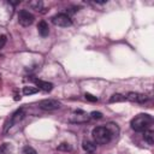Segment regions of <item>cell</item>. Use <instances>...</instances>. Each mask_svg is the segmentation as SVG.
<instances>
[{
	"mask_svg": "<svg viewBox=\"0 0 154 154\" xmlns=\"http://www.w3.org/2000/svg\"><path fill=\"white\" fill-rule=\"evenodd\" d=\"M34 19H35L34 14L30 13L29 11H26V10H22V11H19V13H18V22H19V24L23 25V26H29V25H31V24L34 23Z\"/></svg>",
	"mask_w": 154,
	"mask_h": 154,
	"instance_id": "5",
	"label": "cell"
},
{
	"mask_svg": "<svg viewBox=\"0 0 154 154\" xmlns=\"http://www.w3.org/2000/svg\"><path fill=\"white\" fill-rule=\"evenodd\" d=\"M105 126L111 131V134L113 135V137H117L119 135V126L116 123H107Z\"/></svg>",
	"mask_w": 154,
	"mask_h": 154,
	"instance_id": "12",
	"label": "cell"
},
{
	"mask_svg": "<svg viewBox=\"0 0 154 154\" xmlns=\"http://www.w3.org/2000/svg\"><path fill=\"white\" fill-rule=\"evenodd\" d=\"M34 83L36 84V87L43 91H51L53 89V83L51 82H47V81H42V79H38V78H34L32 79Z\"/></svg>",
	"mask_w": 154,
	"mask_h": 154,
	"instance_id": "8",
	"label": "cell"
},
{
	"mask_svg": "<svg viewBox=\"0 0 154 154\" xmlns=\"http://www.w3.org/2000/svg\"><path fill=\"white\" fill-rule=\"evenodd\" d=\"M90 119V117H89V114H87L85 112H83V111H75L73 113H72V116L70 117V122L71 123H75V124H79V123H85V122H88Z\"/></svg>",
	"mask_w": 154,
	"mask_h": 154,
	"instance_id": "6",
	"label": "cell"
},
{
	"mask_svg": "<svg viewBox=\"0 0 154 154\" xmlns=\"http://www.w3.org/2000/svg\"><path fill=\"white\" fill-rule=\"evenodd\" d=\"M6 41H7L6 35H0V48H2L6 45Z\"/></svg>",
	"mask_w": 154,
	"mask_h": 154,
	"instance_id": "21",
	"label": "cell"
},
{
	"mask_svg": "<svg viewBox=\"0 0 154 154\" xmlns=\"http://www.w3.org/2000/svg\"><path fill=\"white\" fill-rule=\"evenodd\" d=\"M91 135H93L94 142L97 143V144H106L113 138V135L111 134V131L106 126L94 128L93 131H91Z\"/></svg>",
	"mask_w": 154,
	"mask_h": 154,
	"instance_id": "2",
	"label": "cell"
},
{
	"mask_svg": "<svg viewBox=\"0 0 154 154\" xmlns=\"http://www.w3.org/2000/svg\"><path fill=\"white\" fill-rule=\"evenodd\" d=\"M143 137H144V141L148 144H150V146L154 144V131L153 130H146Z\"/></svg>",
	"mask_w": 154,
	"mask_h": 154,
	"instance_id": "13",
	"label": "cell"
},
{
	"mask_svg": "<svg viewBox=\"0 0 154 154\" xmlns=\"http://www.w3.org/2000/svg\"><path fill=\"white\" fill-rule=\"evenodd\" d=\"M88 154H94V153H88Z\"/></svg>",
	"mask_w": 154,
	"mask_h": 154,
	"instance_id": "22",
	"label": "cell"
},
{
	"mask_svg": "<svg viewBox=\"0 0 154 154\" xmlns=\"http://www.w3.org/2000/svg\"><path fill=\"white\" fill-rule=\"evenodd\" d=\"M52 23L57 26H61V28H67L72 25V20L70 18L69 14L66 13H58L55 16L52 17Z\"/></svg>",
	"mask_w": 154,
	"mask_h": 154,
	"instance_id": "3",
	"label": "cell"
},
{
	"mask_svg": "<svg viewBox=\"0 0 154 154\" xmlns=\"http://www.w3.org/2000/svg\"><path fill=\"white\" fill-rule=\"evenodd\" d=\"M90 118H93V119H101L102 118V113L101 112H96V111H93L91 113H90V116H89Z\"/></svg>",
	"mask_w": 154,
	"mask_h": 154,
	"instance_id": "20",
	"label": "cell"
},
{
	"mask_svg": "<svg viewBox=\"0 0 154 154\" xmlns=\"http://www.w3.org/2000/svg\"><path fill=\"white\" fill-rule=\"evenodd\" d=\"M60 106H61V102L55 99H45L38 102V107L43 111H54L60 108Z\"/></svg>",
	"mask_w": 154,
	"mask_h": 154,
	"instance_id": "4",
	"label": "cell"
},
{
	"mask_svg": "<svg viewBox=\"0 0 154 154\" xmlns=\"http://www.w3.org/2000/svg\"><path fill=\"white\" fill-rule=\"evenodd\" d=\"M24 116H25V113H24V109H23V108L17 109V111L11 116L10 125H8V126H12V124H17V123H19V122L24 118Z\"/></svg>",
	"mask_w": 154,
	"mask_h": 154,
	"instance_id": "9",
	"label": "cell"
},
{
	"mask_svg": "<svg viewBox=\"0 0 154 154\" xmlns=\"http://www.w3.org/2000/svg\"><path fill=\"white\" fill-rule=\"evenodd\" d=\"M124 100H126V99L122 94H113L109 97V102H120V101H124Z\"/></svg>",
	"mask_w": 154,
	"mask_h": 154,
	"instance_id": "16",
	"label": "cell"
},
{
	"mask_svg": "<svg viewBox=\"0 0 154 154\" xmlns=\"http://www.w3.org/2000/svg\"><path fill=\"white\" fill-rule=\"evenodd\" d=\"M23 154H37V152H36L32 147H30V146H25V147L23 148Z\"/></svg>",
	"mask_w": 154,
	"mask_h": 154,
	"instance_id": "18",
	"label": "cell"
},
{
	"mask_svg": "<svg viewBox=\"0 0 154 154\" xmlns=\"http://www.w3.org/2000/svg\"><path fill=\"white\" fill-rule=\"evenodd\" d=\"M153 123V117L148 113H140L137 114L136 117H134L131 119V129L134 131H137V132H142V131H146L148 130V128L150 126V124Z\"/></svg>",
	"mask_w": 154,
	"mask_h": 154,
	"instance_id": "1",
	"label": "cell"
},
{
	"mask_svg": "<svg viewBox=\"0 0 154 154\" xmlns=\"http://www.w3.org/2000/svg\"><path fill=\"white\" fill-rule=\"evenodd\" d=\"M37 31H38V34H40L42 37L48 36V34H49V26H48V24H47L45 20H41V22L37 24Z\"/></svg>",
	"mask_w": 154,
	"mask_h": 154,
	"instance_id": "10",
	"label": "cell"
},
{
	"mask_svg": "<svg viewBox=\"0 0 154 154\" xmlns=\"http://www.w3.org/2000/svg\"><path fill=\"white\" fill-rule=\"evenodd\" d=\"M29 6L36 11H41L43 7V2L41 0H34V1H29Z\"/></svg>",
	"mask_w": 154,
	"mask_h": 154,
	"instance_id": "14",
	"label": "cell"
},
{
	"mask_svg": "<svg viewBox=\"0 0 154 154\" xmlns=\"http://www.w3.org/2000/svg\"><path fill=\"white\" fill-rule=\"evenodd\" d=\"M82 147H83L84 152H87V153H94L96 150V143L93 141H89V140H84L82 143Z\"/></svg>",
	"mask_w": 154,
	"mask_h": 154,
	"instance_id": "11",
	"label": "cell"
},
{
	"mask_svg": "<svg viewBox=\"0 0 154 154\" xmlns=\"http://www.w3.org/2000/svg\"><path fill=\"white\" fill-rule=\"evenodd\" d=\"M71 149H72V147H71V144H70V143H67V142H63V143H60V144L58 146V150L70 152Z\"/></svg>",
	"mask_w": 154,
	"mask_h": 154,
	"instance_id": "17",
	"label": "cell"
},
{
	"mask_svg": "<svg viewBox=\"0 0 154 154\" xmlns=\"http://www.w3.org/2000/svg\"><path fill=\"white\" fill-rule=\"evenodd\" d=\"M84 97H85L88 101H90V102H96V101H97V97L94 96V95H91L90 93H85V94H84Z\"/></svg>",
	"mask_w": 154,
	"mask_h": 154,
	"instance_id": "19",
	"label": "cell"
},
{
	"mask_svg": "<svg viewBox=\"0 0 154 154\" xmlns=\"http://www.w3.org/2000/svg\"><path fill=\"white\" fill-rule=\"evenodd\" d=\"M126 100L131 101V102H137V103H144L148 101V96L146 94H141V93H136V91H130L126 96H125Z\"/></svg>",
	"mask_w": 154,
	"mask_h": 154,
	"instance_id": "7",
	"label": "cell"
},
{
	"mask_svg": "<svg viewBox=\"0 0 154 154\" xmlns=\"http://www.w3.org/2000/svg\"><path fill=\"white\" fill-rule=\"evenodd\" d=\"M38 91V88L37 87H30V85H26L23 88V94L24 95H32V94H36Z\"/></svg>",
	"mask_w": 154,
	"mask_h": 154,
	"instance_id": "15",
	"label": "cell"
}]
</instances>
